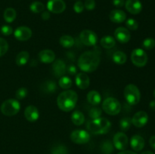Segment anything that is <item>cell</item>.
I'll return each mask as SVG.
<instances>
[{"label":"cell","mask_w":155,"mask_h":154,"mask_svg":"<svg viewBox=\"0 0 155 154\" xmlns=\"http://www.w3.org/2000/svg\"><path fill=\"white\" fill-rule=\"evenodd\" d=\"M8 50V44L7 41L0 37V57L5 55L7 53Z\"/></svg>","instance_id":"37"},{"label":"cell","mask_w":155,"mask_h":154,"mask_svg":"<svg viewBox=\"0 0 155 154\" xmlns=\"http://www.w3.org/2000/svg\"><path fill=\"white\" fill-rule=\"evenodd\" d=\"M102 110L110 116H116L120 112L121 104L117 99L110 97L103 101Z\"/></svg>","instance_id":"6"},{"label":"cell","mask_w":155,"mask_h":154,"mask_svg":"<svg viewBox=\"0 0 155 154\" xmlns=\"http://www.w3.org/2000/svg\"><path fill=\"white\" fill-rule=\"evenodd\" d=\"M50 17H51V15H50V13L49 11H44L42 12V19L44 20V21H47V20H48L50 18Z\"/></svg>","instance_id":"45"},{"label":"cell","mask_w":155,"mask_h":154,"mask_svg":"<svg viewBox=\"0 0 155 154\" xmlns=\"http://www.w3.org/2000/svg\"><path fill=\"white\" fill-rule=\"evenodd\" d=\"M149 144L151 147L155 150V135H153L151 137L149 140Z\"/></svg>","instance_id":"46"},{"label":"cell","mask_w":155,"mask_h":154,"mask_svg":"<svg viewBox=\"0 0 155 154\" xmlns=\"http://www.w3.org/2000/svg\"><path fill=\"white\" fill-rule=\"evenodd\" d=\"M66 65L64 60L61 59H58V60H54L52 64V70L53 74L55 75L56 77H61L64 75L65 72H66Z\"/></svg>","instance_id":"18"},{"label":"cell","mask_w":155,"mask_h":154,"mask_svg":"<svg viewBox=\"0 0 155 154\" xmlns=\"http://www.w3.org/2000/svg\"><path fill=\"white\" fill-rule=\"evenodd\" d=\"M117 154H137V153L131 150H123L121 151V152H118Z\"/></svg>","instance_id":"47"},{"label":"cell","mask_w":155,"mask_h":154,"mask_svg":"<svg viewBox=\"0 0 155 154\" xmlns=\"http://www.w3.org/2000/svg\"><path fill=\"white\" fill-rule=\"evenodd\" d=\"M29 59H30V54L27 51H22L18 54L15 62L18 66H22L28 63Z\"/></svg>","instance_id":"24"},{"label":"cell","mask_w":155,"mask_h":154,"mask_svg":"<svg viewBox=\"0 0 155 154\" xmlns=\"http://www.w3.org/2000/svg\"><path fill=\"white\" fill-rule=\"evenodd\" d=\"M17 17V12L12 8H8L5 10L4 14H3V18L5 21L7 23H12Z\"/></svg>","instance_id":"29"},{"label":"cell","mask_w":155,"mask_h":154,"mask_svg":"<svg viewBox=\"0 0 155 154\" xmlns=\"http://www.w3.org/2000/svg\"><path fill=\"white\" fill-rule=\"evenodd\" d=\"M59 43L63 48H70L73 47L75 43V40L74 38L69 35H63L59 39Z\"/></svg>","instance_id":"25"},{"label":"cell","mask_w":155,"mask_h":154,"mask_svg":"<svg viewBox=\"0 0 155 154\" xmlns=\"http://www.w3.org/2000/svg\"><path fill=\"white\" fill-rule=\"evenodd\" d=\"M125 7L128 12L132 14H138L142 10V5L139 0H127Z\"/></svg>","instance_id":"16"},{"label":"cell","mask_w":155,"mask_h":154,"mask_svg":"<svg viewBox=\"0 0 155 154\" xmlns=\"http://www.w3.org/2000/svg\"><path fill=\"white\" fill-rule=\"evenodd\" d=\"M71 139L77 144H85L90 140V134L85 130H74L71 134Z\"/></svg>","instance_id":"9"},{"label":"cell","mask_w":155,"mask_h":154,"mask_svg":"<svg viewBox=\"0 0 155 154\" xmlns=\"http://www.w3.org/2000/svg\"><path fill=\"white\" fill-rule=\"evenodd\" d=\"M1 33L5 36H8L13 33V29L11 26L4 25L1 27Z\"/></svg>","instance_id":"41"},{"label":"cell","mask_w":155,"mask_h":154,"mask_svg":"<svg viewBox=\"0 0 155 154\" xmlns=\"http://www.w3.org/2000/svg\"><path fill=\"white\" fill-rule=\"evenodd\" d=\"M132 125V119L130 117H124L119 122L120 128L122 131H127L130 128Z\"/></svg>","instance_id":"33"},{"label":"cell","mask_w":155,"mask_h":154,"mask_svg":"<svg viewBox=\"0 0 155 154\" xmlns=\"http://www.w3.org/2000/svg\"><path fill=\"white\" fill-rule=\"evenodd\" d=\"M78 101V95L73 90H65L57 98V105L61 110L70 112L74 110Z\"/></svg>","instance_id":"2"},{"label":"cell","mask_w":155,"mask_h":154,"mask_svg":"<svg viewBox=\"0 0 155 154\" xmlns=\"http://www.w3.org/2000/svg\"><path fill=\"white\" fill-rule=\"evenodd\" d=\"M150 107L151 109H155V101H152L151 103H150Z\"/></svg>","instance_id":"48"},{"label":"cell","mask_w":155,"mask_h":154,"mask_svg":"<svg viewBox=\"0 0 155 154\" xmlns=\"http://www.w3.org/2000/svg\"><path fill=\"white\" fill-rule=\"evenodd\" d=\"M86 128L94 134H105L111 128V122L106 118L91 119L86 123Z\"/></svg>","instance_id":"3"},{"label":"cell","mask_w":155,"mask_h":154,"mask_svg":"<svg viewBox=\"0 0 155 154\" xmlns=\"http://www.w3.org/2000/svg\"><path fill=\"white\" fill-rule=\"evenodd\" d=\"M131 61L138 67H143L148 62V55L142 48H136L131 54Z\"/></svg>","instance_id":"7"},{"label":"cell","mask_w":155,"mask_h":154,"mask_svg":"<svg viewBox=\"0 0 155 154\" xmlns=\"http://www.w3.org/2000/svg\"><path fill=\"white\" fill-rule=\"evenodd\" d=\"M27 94H28V90L27 88L21 87L16 91L15 96L18 100H23L27 96Z\"/></svg>","instance_id":"39"},{"label":"cell","mask_w":155,"mask_h":154,"mask_svg":"<svg viewBox=\"0 0 155 154\" xmlns=\"http://www.w3.org/2000/svg\"><path fill=\"white\" fill-rule=\"evenodd\" d=\"M114 146L113 143L108 140L103 141L100 146V149L103 154H112L114 152Z\"/></svg>","instance_id":"30"},{"label":"cell","mask_w":155,"mask_h":154,"mask_svg":"<svg viewBox=\"0 0 155 154\" xmlns=\"http://www.w3.org/2000/svg\"><path fill=\"white\" fill-rule=\"evenodd\" d=\"M71 121L77 126H80L85 122V116L82 112L76 110L71 114Z\"/></svg>","instance_id":"26"},{"label":"cell","mask_w":155,"mask_h":154,"mask_svg":"<svg viewBox=\"0 0 155 154\" xmlns=\"http://www.w3.org/2000/svg\"><path fill=\"white\" fill-rule=\"evenodd\" d=\"M85 7H84V4L81 1H77L76 2L75 4L74 5V10L76 13L77 14H80L84 10Z\"/></svg>","instance_id":"40"},{"label":"cell","mask_w":155,"mask_h":154,"mask_svg":"<svg viewBox=\"0 0 155 154\" xmlns=\"http://www.w3.org/2000/svg\"><path fill=\"white\" fill-rule=\"evenodd\" d=\"M95 0H86L84 2V7L86 10L88 11H92L95 9Z\"/></svg>","instance_id":"42"},{"label":"cell","mask_w":155,"mask_h":154,"mask_svg":"<svg viewBox=\"0 0 155 154\" xmlns=\"http://www.w3.org/2000/svg\"><path fill=\"white\" fill-rule=\"evenodd\" d=\"M100 61L99 53L96 51H87L80 56L77 65L83 72H92L98 67Z\"/></svg>","instance_id":"1"},{"label":"cell","mask_w":155,"mask_h":154,"mask_svg":"<svg viewBox=\"0 0 155 154\" xmlns=\"http://www.w3.org/2000/svg\"><path fill=\"white\" fill-rule=\"evenodd\" d=\"M101 114H102V110L101 108L98 107H93L89 110V116L92 119H98V118L101 117Z\"/></svg>","instance_id":"35"},{"label":"cell","mask_w":155,"mask_h":154,"mask_svg":"<svg viewBox=\"0 0 155 154\" xmlns=\"http://www.w3.org/2000/svg\"><path fill=\"white\" fill-rule=\"evenodd\" d=\"M114 146L118 150H125L129 144L128 137L124 132H117L114 134L113 138Z\"/></svg>","instance_id":"10"},{"label":"cell","mask_w":155,"mask_h":154,"mask_svg":"<svg viewBox=\"0 0 155 154\" xmlns=\"http://www.w3.org/2000/svg\"><path fill=\"white\" fill-rule=\"evenodd\" d=\"M41 89L42 91L46 94H52L54 93L57 90V85L54 81L48 80L42 83L41 85Z\"/></svg>","instance_id":"23"},{"label":"cell","mask_w":155,"mask_h":154,"mask_svg":"<svg viewBox=\"0 0 155 154\" xmlns=\"http://www.w3.org/2000/svg\"><path fill=\"white\" fill-rule=\"evenodd\" d=\"M142 46L146 50H151L155 47V40L153 38H147L142 42Z\"/></svg>","instance_id":"36"},{"label":"cell","mask_w":155,"mask_h":154,"mask_svg":"<svg viewBox=\"0 0 155 154\" xmlns=\"http://www.w3.org/2000/svg\"><path fill=\"white\" fill-rule=\"evenodd\" d=\"M109 18L111 22L115 23V24H121L126 21L127 14L124 11L120 10V9H114L110 12Z\"/></svg>","instance_id":"19"},{"label":"cell","mask_w":155,"mask_h":154,"mask_svg":"<svg viewBox=\"0 0 155 154\" xmlns=\"http://www.w3.org/2000/svg\"><path fill=\"white\" fill-rule=\"evenodd\" d=\"M30 9L33 13L35 14H39L42 13V11H44L45 10V5L42 2L39 1L33 2L30 4Z\"/></svg>","instance_id":"32"},{"label":"cell","mask_w":155,"mask_h":154,"mask_svg":"<svg viewBox=\"0 0 155 154\" xmlns=\"http://www.w3.org/2000/svg\"><path fill=\"white\" fill-rule=\"evenodd\" d=\"M153 94H154V97L155 98V89H154V93H153Z\"/></svg>","instance_id":"50"},{"label":"cell","mask_w":155,"mask_h":154,"mask_svg":"<svg viewBox=\"0 0 155 154\" xmlns=\"http://www.w3.org/2000/svg\"><path fill=\"white\" fill-rule=\"evenodd\" d=\"M112 60L116 64L123 65L127 62V56L124 51H117L114 53L113 56H112Z\"/></svg>","instance_id":"27"},{"label":"cell","mask_w":155,"mask_h":154,"mask_svg":"<svg viewBox=\"0 0 155 154\" xmlns=\"http://www.w3.org/2000/svg\"><path fill=\"white\" fill-rule=\"evenodd\" d=\"M124 95L126 101L130 105H136L141 99V93L139 88L134 84H129L125 87Z\"/></svg>","instance_id":"4"},{"label":"cell","mask_w":155,"mask_h":154,"mask_svg":"<svg viewBox=\"0 0 155 154\" xmlns=\"http://www.w3.org/2000/svg\"><path fill=\"white\" fill-rule=\"evenodd\" d=\"M80 40L86 46H95L98 42V37L92 30H83L80 34Z\"/></svg>","instance_id":"8"},{"label":"cell","mask_w":155,"mask_h":154,"mask_svg":"<svg viewBox=\"0 0 155 154\" xmlns=\"http://www.w3.org/2000/svg\"><path fill=\"white\" fill-rule=\"evenodd\" d=\"M112 3L115 7L121 8L125 5V0H113Z\"/></svg>","instance_id":"44"},{"label":"cell","mask_w":155,"mask_h":154,"mask_svg":"<svg viewBox=\"0 0 155 154\" xmlns=\"http://www.w3.org/2000/svg\"><path fill=\"white\" fill-rule=\"evenodd\" d=\"M100 44L104 48H112L116 45V40L113 36H103L100 40Z\"/></svg>","instance_id":"28"},{"label":"cell","mask_w":155,"mask_h":154,"mask_svg":"<svg viewBox=\"0 0 155 154\" xmlns=\"http://www.w3.org/2000/svg\"><path fill=\"white\" fill-rule=\"evenodd\" d=\"M126 26L127 28L130 30H136L139 28V24H138L137 21L133 18H129L126 21Z\"/></svg>","instance_id":"38"},{"label":"cell","mask_w":155,"mask_h":154,"mask_svg":"<svg viewBox=\"0 0 155 154\" xmlns=\"http://www.w3.org/2000/svg\"><path fill=\"white\" fill-rule=\"evenodd\" d=\"M115 39L120 43H127L131 39V34L128 29L125 27H118L114 31Z\"/></svg>","instance_id":"14"},{"label":"cell","mask_w":155,"mask_h":154,"mask_svg":"<svg viewBox=\"0 0 155 154\" xmlns=\"http://www.w3.org/2000/svg\"><path fill=\"white\" fill-rule=\"evenodd\" d=\"M39 60L43 63H53L55 60V54L50 49H45L41 51L38 54Z\"/></svg>","instance_id":"20"},{"label":"cell","mask_w":155,"mask_h":154,"mask_svg":"<svg viewBox=\"0 0 155 154\" xmlns=\"http://www.w3.org/2000/svg\"><path fill=\"white\" fill-rule=\"evenodd\" d=\"M47 9L54 14H61L66 9V4L64 0H48Z\"/></svg>","instance_id":"12"},{"label":"cell","mask_w":155,"mask_h":154,"mask_svg":"<svg viewBox=\"0 0 155 154\" xmlns=\"http://www.w3.org/2000/svg\"><path fill=\"white\" fill-rule=\"evenodd\" d=\"M148 122V115L145 111H139L132 118V124L136 128H142Z\"/></svg>","instance_id":"13"},{"label":"cell","mask_w":155,"mask_h":154,"mask_svg":"<svg viewBox=\"0 0 155 154\" xmlns=\"http://www.w3.org/2000/svg\"><path fill=\"white\" fill-rule=\"evenodd\" d=\"M87 101L90 104L93 106L98 105L101 101V96L100 95L99 92L97 91L92 90L90 91L89 93L87 94V97H86Z\"/></svg>","instance_id":"22"},{"label":"cell","mask_w":155,"mask_h":154,"mask_svg":"<svg viewBox=\"0 0 155 154\" xmlns=\"http://www.w3.org/2000/svg\"><path fill=\"white\" fill-rule=\"evenodd\" d=\"M130 146L133 150L136 152H139L145 146V140L142 136L135 134L130 139Z\"/></svg>","instance_id":"21"},{"label":"cell","mask_w":155,"mask_h":154,"mask_svg":"<svg viewBox=\"0 0 155 154\" xmlns=\"http://www.w3.org/2000/svg\"><path fill=\"white\" fill-rule=\"evenodd\" d=\"M0 110L2 113L5 116H15L19 113L21 110V104L19 101L15 99H8L2 104Z\"/></svg>","instance_id":"5"},{"label":"cell","mask_w":155,"mask_h":154,"mask_svg":"<svg viewBox=\"0 0 155 154\" xmlns=\"http://www.w3.org/2000/svg\"><path fill=\"white\" fill-rule=\"evenodd\" d=\"M24 116L29 122H36L39 118V112L37 107L33 105H30L26 107L24 110Z\"/></svg>","instance_id":"17"},{"label":"cell","mask_w":155,"mask_h":154,"mask_svg":"<svg viewBox=\"0 0 155 154\" xmlns=\"http://www.w3.org/2000/svg\"><path fill=\"white\" fill-rule=\"evenodd\" d=\"M76 85L81 90H86L90 85V79L86 72H80L75 78Z\"/></svg>","instance_id":"15"},{"label":"cell","mask_w":155,"mask_h":154,"mask_svg":"<svg viewBox=\"0 0 155 154\" xmlns=\"http://www.w3.org/2000/svg\"><path fill=\"white\" fill-rule=\"evenodd\" d=\"M58 84L59 86L62 89H66V90H68V89H69L72 86V79L69 76L63 75V76L60 77V79H59Z\"/></svg>","instance_id":"31"},{"label":"cell","mask_w":155,"mask_h":154,"mask_svg":"<svg viewBox=\"0 0 155 154\" xmlns=\"http://www.w3.org/2000/svg\"><path fill=\"white\" fill-rule=\"evenodd\" d=\"M142 154H154V152H151V151H148V150H147V151H145V152H142Z\"/></svg>","instance_id":"49"},{"label":"cell","mask_w":155,"mask_h":154,"mask_svg":"<svg viewBox=\"0 0 155 154\" xmlns=\"http://www.w3.org/2000/svg\"><path fill=\"white\" fill-rule=\"evenodd\" d=\"M32 34L33 33H32L31 29L25 26L18 27L14 31L15 38L20 42H25V41L29 40L31 38Z\"/></svg>","instance_id":"11"},{"label":"cell","mask_w":155,"mask_h":154,"mask_svg":"<svg viewBox=\"0 0 155 154\" xmlns=\"http://www.w3.org/2000/svg\"><path fill=\"white\" fill-rule=\"evenodd\" d=\"M51 152V154H68V149L64 145L56 144L52 146Z\"/></svg>","instance_id":"34"},{"label":"cell","mask_w":155,"mask_h":154,"mask_svg":"<svg viewBox=\"0 0 155 154\" xmlns=\"http://www.w3.org/2000/svg\"><path fill=\"white\" fill-rule=\"evenodd\" d=\"M66 72H68L70 75H75L77 73V67H76L75 65L70 64L66 68Z\"/></svg>","instance_id":"43"}]
</instances>
